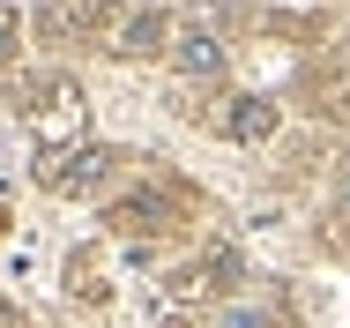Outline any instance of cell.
<instances>
[{
	"label": "cell",
	"instance_id": "cell-1",
	"mask_svg": "<svg viewBox=\"0 0 350 328\" xmlns=\"http://www.w3.org/2000/svg\"><path fill=\"white\" fill-rule=\"evenodd\" d=\"M105 172H112V149H97V142L53 149V157L38 164V179H45L53 194H90V187H105Z\"/></svg>",
	"mask_w": 350,
	"mask_h": 328
},
{
	"label": "cell",
	"instance_id": "cell-2",
	"mask_svg": "<svg viewBox=\"0 0 350 328\" xmlns=\"http://www.w3.org/2000/svg\"><path fill=\"white\" fill-rule=\"evenodd\" d=\"M172 60H179V75H216V67H224V45H216L209 23H194V30H179Z\"/></svg>",
	"mask_w": 350,
	"mask_h": 328
},
{
	"label": "cell",
	"instance_id": "cell-3",
	"mask_svg": "<svg viewBox=\"0 0 350 328\" xmlns=\"http://www.w3.org/2000/svg\"><path fill=\"white\" fill-rule=\"evenodd\" d=\"M224 134H231V142H269V134H276V105H269V97H239V105L224 112Z\"/></svg>",
	"mask_w": 350,
	"mask_h": 328
},
{
	"label": "cell",
	"instance_id": "cell-4",
	"mask_svg": "<svg viewBox=\"0 0 350 328\" xmlns=\"http://www.w3.org/2000/svg\"><path fill=\"white\" fill-rule=\"evenodd\" d=\"M164 216H172V201H164V194H127L120 209H112L120 231H164Z\"/></svg>",
	"mask_w": 350,
	"mask_h": 328
},
{
	"label": "cell",
	"instance_id": "cell-5",
	"mask_svg": "<svg viewBox=\"0 0 350 328\" xmlns=\"http://www.w3.org/2000/svg\"><path fill=\"white\" fill-rule=\"evenodd\" d=\"M30 120H38V127H68V120H82V90H75V82H45V105H30Z\"/></svg>",
	"mask_w": 350,
	"mask_h": 328
},
{
	"label": "cell",
	"instance_id": "cell-6",
	"mask_svg": "<svg viewBox=\"0 0 350 328\" xmlns=\"http://www.w3.org/2000/svg\"><path fill=\"white\" fill-rule=\"evenodd\" d=\"M157 38H164V15H157V8H142V15L120 23V45H112V53H157Z\"/></svg>",
	"mask_w": 350,
	"mask_h": 328
},
{
	"label": "cell",
	"instance_id": "cell-7",
	"mask_svg": "<svg viewBox=\"0 0 350 328\" xmlns=\"http://www.w3.org/2000/svg\"><path fill=\"white\" fill-rule=\"evenodd\" d=\"M15 60V15H0V67Z\"/></svg>",
	"mask_w": 350,
	"mask_h": 328
},
{
	"label": "cell",
	"instance_id": "cell-8",
	"mask_svg": "<svg viewBox=\"0 0 350 328\" xmlns=\"http://www.w3.org/2000/svg\"><path fill=\"white\" fill-rule=\"evenodd\" d=\"M224 328H276V321H269V314H231Z\"/></svg>",
	"mask_w": 350,
	"mask_h": 328
},
{
	"label": "cell",
	"instance_id": "cell-9",
	"mask_svg": "<svg viewBox=\"0 0 350 328\" xmlns=\"http://www.w3.org/2000/svg\"><path fill=\"white\" fill-rule=\"evenodd\" d=\"M343 216H350V164H343Z\"/></svg>",
	"mask_w": 350,
	"mask_h": 328
}]
</instances>
